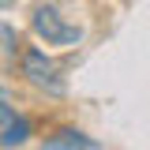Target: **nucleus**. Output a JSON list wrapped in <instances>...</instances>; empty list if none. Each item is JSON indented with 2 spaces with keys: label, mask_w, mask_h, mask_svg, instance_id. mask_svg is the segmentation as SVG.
Returning a JSON list of instances; mask_svg holds the SVG:
<instances>
[{
  "label": "nucleus",
  "mask_w": 150,
  "mask_h": 150,
  "mask_svg": "<svg viewBox=\"0 0 150 150\" xmlns=\"http://www.w3.org/2000/svg\"><path fill=\"white\" fill-rule=\"evenodd\" d=\"M19 71H23V79H26L30 86H38V90L64 94V75H60V68H56L41 49H26L23 60H19Z\"/></svg>",
  "instance_id": "obj_1"
},
{
  "label": "nucleus",
  "mask_w": 150,
  "mask_h": 150,
  "mask_svg": "<svg viewBox=\"0 0 150 150\" xmlns=\"http://www.w3.org/2000/svg\"><path fill=\"white\" fill-rule=\"evenodd\" d=\"M34 34L45 41V45H79V38H83V26H75V23H64V15L49 8V4H41L34 11Z\"/></svg>",
  "instance_id": "obj_2"
},
{
  "label": "nucleus",
  "mask_w": 150,
  "mask_h": 150,
  "mask_svg": "<svg viewBox=\"0 0 150 150\" xmlns=\"http://www.w3.org/2000/svg\"><path fill=\"white\" fill-rule=\"evenodd\" d=\"M71 146H94L90 139H79V131H60V139L49 143L45 150H71Z\"/></svg>",
  "instance_id": "obj_4"
},
{
  "label": "nucleus",
  "mask_w": 150,
  "mask_h": 150,
  "mask_svg": "<svg viewBox=\"0 0 150 150\" xmlns=\"http://www.w3.org/2000/svg\"><path fill=\"white\" fill-rule=\"evenodd\" d=\"M26 135H30V124H26L23 116H11V120L4 124V131H0V143H4V146H15V143H26Z\"/></svg>",
  "instance_id": "obj_3"
}]
</instances>
